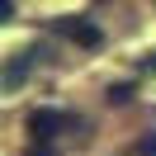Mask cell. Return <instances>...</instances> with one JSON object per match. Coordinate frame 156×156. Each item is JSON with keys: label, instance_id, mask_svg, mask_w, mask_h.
<instances>
[{"label": "cell", "instance_id": "obj_2", "mask_svg": "<svg viewBox=\"0 0 156 156\" xmlns=\"http://www.w3.org/2000/svg\"><path fill=\"white\" fill-rule=\"evenodd\" d=\"M57 33H66L71 43H80V48H99V43H104V33H99L90 19H80V14H62V19H57Z\"/></svg>", "mask_w": 156, "mask_h": 156}, {"label": "cell", "instance_id": "obj_4", "mask_svg": "<svg viewBox=\"0 0 156 156\" xmlns=\"http://www.w3.org/2000/svg\"><path fill=\"white\" fill-rule=\"evenodd\" d=\"M104 99H109V104H128V99H133V85H128V80H118V85L104 90Z\"/></svg>", "mask_w": 156, "mask_h": 156}, {"label": "cell", "instance_id": "obj_3", "mask_svg": "<svg viewBox=\"0 0 156 156\" xmlns=\"http://www.w3.org/2000/svg\"><path fill=\"white\" fill-rule=\"evenodd\" d=\"M33 57H38V52H14L10 66H5V80H0V85H5V90H19L24 76H29V66H33Z\"/></svg>", "mask_w": 156, "mask_h": 156}, {"label": "cell", "instance_id": "obj_7", "mask_svg": "<svg viewBox=\"0 0 156 156\" xmlns=\"http://www.w3.org/2000/svg\"><path fill=\"white\" fill-rule=\"evenodd\" d=\"M142 71H151V76H156V52H147V57H142Z\"/></svg>", "mask_w": 156, "mask_h": 156}, {"label": "cell", "instance_id": "obj_1", "mask_svg": "<svg viewBox=\"0 0 156 156\" xmlns=\"http://www.w3.org/2000/svg\"><path fill=\"white\" fill-rule=\"evenodd\" d=\"M71 128H80V118L66 114V109H33L29 114V137L33 142H52V137L71 133Z\"/></svg>", "mask_w": 156, "mask_h": 156}, {"label": "cell", "instance_id": "obj_8", "mask_svg": "<svg viewBox=\"0 0 156 156\" xmlns=\"http://www.w3.org/2000/svg\"><path fill=\"white\" fill-rule=\"evenodd\" d=\"M0 14H5V19H14V0H0Z\"/></svg>", "mask_w": 156, "mask_h": 156}, {"label": "cell", "instance_id": "obj_6", "mask_svg": "<svg viewBox=\"0 0 156 156\" xmlns=\"http://www.w3.org/2000/svg\"><path fill=\"white\" fill-rule=\"evenodd\" d=\"M29 156H57V151H52V142H38V147H33Z\"/></svg>", "mask_w": 156, "mask_h": 156}, {"label": "cell", "instance_id": "obj_5", "mask_svg": "<svg viewBox=\"0 0 156 156\" xmlns=\"http://www.w3.org/2000/svg\"><path fill=\"white\" fill-rule=\"evenodd\" d=\"M137 156H156V133H151V137H142V147H137Z\"/></svg>", "mask_w": 156, "mask_h": 156}]
</instances>
